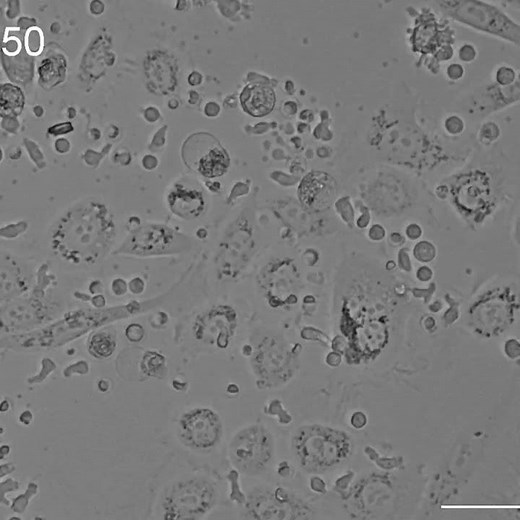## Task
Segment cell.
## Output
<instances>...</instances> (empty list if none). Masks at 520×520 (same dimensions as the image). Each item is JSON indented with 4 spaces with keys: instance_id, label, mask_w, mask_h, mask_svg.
Listing matches in <instances>:
<instances>
[{
    "instance_id": "obj_1",
    "label": "cell",
    "mask_w": 520,
    "mask_h": 520,
    "mask_svg": "<svg viewBox=\"0 0 520 520\" xmlns=\"http://www.w3.org/2000/svg\"><path fill=\"white\" fill-rule=\"evenodd\" d=\"M419 94L405 81L388 84L372 116L369 140L386 165L417 177L453 172L471 155L474 130L459 139L446 137L420 120Z\"/></svg>"
},
{
    "instance_id": "obj_2",
    "label": "cell",
    "mask_w": 520,
    "mask_h": 520,
    "mask_svg": "<svg viewBox=\"0 0 520 520\" xmlns=\"http://www.w3.org/2000/svg\"><path fill=\"white\" fill-rule=\"evenodd\" d=\"M435 188L436 196L448 199L463 221L479 227L514 198L518 178L498 144L481 147L476 143L467 161Z\"/></svg>"
},
{
    "instance_id": "obj_3",
    "label": "cell",
    "mask_w": 520,
    "mask_h": 520,
    "mask_svg": "<svg viewBox=\"0 0 520 520\" xmlns=\"http://www.w3.org/2000/svg\"><path fill=\"white\" fill-rule=\"evenodd\" d=\"M116 237L117 222L110 207L99 198L87 197L53 221L45 245L49 256L61 266L86 271L105 260Z\"/></svg>"
},
{
    "instance_id": "obj_4",
    "label": "cell",
    "mask_w": 520,
    "mask_h": 520,
    "mask_svg": "<svg viewBox=\"0 0 520 520\" xmlns=\"http://www.w3.org/2000/svg\"><path fill=\"white\" fill-rule=\"evenodd\" d=\"M389 286L378 280L358 278L344 293L340 331L347 341L346 360L359 365L377 358L390 338Z\"/></svg>"
},
{
    "instance_id": "obj_5",
    "label": "cell",
    "mask_w": 520,
    "mask_h": 520,
    "mask_svg": "<svg viewBox=\"0 0 520 520\" xmlns=\"http://www.w3.org/2000/svg\"><path fill=\"white\" fill-rule=\"evenodd\" d=\"M291 443L299 465L309 473L334 469L347 461L353 449L346 432L318 424L299 427Z\"/></svg>"
},
{
    "instance_id": "obj_6",
    "label": "cell",
    "mask_w": 520,
    "mask_h": 520,
    "mask_svg": "<svg viewBox=\"0 0 520 520\" xmlns=\"http://www.w3.org/2000/svg\"><path fill=\"white\" fill-rule=\"evenodd\" d=\"M412 173L393 166L380 168L368 186L367 198L374 212L393 219L420 206L423 188Z\"/></svg>"
},
{
    "instance_id": "obj_7",
    "label": "cell",
    "mask_w": 520,
    "mask_h": 520,
    "mask_svg": "<svg viewBox=\"0 0 520 520\" xmlns=\"http://www.w3.org/2000/svg\"><path fill=\"white\" fill-rule=\"evenodd\" d=\"M432 3L446 20L519 46L518 22L494 4L481 0H445Z\"/></svg>"
},
{
    "instance_id": "obj_8",
    "label": "cell",
    "mask_w": 520,
    "mask_h": 520,
    "mask_svg": "<svg viewBox=\"0 0 520 520\" xmlns=\"http://www.w3.org/2000/svg\"><path fill=\"white\" fill-rule=\"evenodd\" d=\"M216 484L208 477L192 475L168 484L158 500L160 516L168 520L199 519L218 503Z\"/></svg>"
},
{
    "instance_id": "obj_9",
    "label": "cell",
    "mask_w": 520,
    "mask_h": 520,
    "mask_svg": "<svg viewBox=\"0 0 520 520\" xmlns=\"http://www.w3.org/2000/svg\"><path fill=\"white\" fill-rule=\"evenodd\" d=\"M514 284H494L470 305L468 321L472 330L485 338L496 337L509 329L519 308Z\"/></svg>"
},
{
    "instance_id": "obj_10",
    "label": "cell",
    "mask_w": 520,
    "mask_h": 520,
    "mask_svg": "<svg viewBox=\"0 0 520 520\" xmlns=\"http://www.w3.org/2000/svg\"><path fill=\"white\" fill-rule=\"evenodd\" d=\"M64 303L54 293L25 295L1 303V330L24 333L41 327L60 316Z\"/></svg>"
},
{
    "instance_id": "obj_11",
    "label": "cell",
    "mask_w": 520,
    "mask_h": 520,
    "mask_svg": "<svg viewBox=\"0 0 520 520\" xmlns=\"http://www.w3.org/2000/svg\"><path fill=\"white\" fill-rule=\"evenodd\" d=\"M274 451V437L262 424H251L240 429L228 446L230 462L248 476L262 474L271 463Z\"/></svg>"
},
{
    "instance_id": "obj_12",
    "label": "cell",
    "mask_w": 520,
    "mask_h": 520,
    "mask_svg": "<svg viewBox=\"0 0 520 520\" xmlns=\"http://www.w3.org/2000/svg\"><path fill=\"white\" fill-rule=\"evenodd\" d=\"M519 79L509 86L485 82L463 91L454 102V112L459 113L467 124L478 125L492 114L519 102Z\"/></svg>"
},
{
    "instance_id": "obj_13",
    "label": "cell",
    "mask_w": 520,
    "mask_h": 520,
    "mask_svg": "<svg viewBox=\"0 0 520 520\" xmlns=\"http://www.w3.org/2000/svg\"><path fill=\"white\" fill-rule=\"evenodd\" d=\"M311 508L282 487L261 486L247 495L242 517L255 520H291L311 516Z\"/></svg>"
},
{
    "instance_id": "obj_14",
    "label": "cell",
    "mask_w": 520,
    "mask_h": 520,
    "mask_svg": "<svg viewBox=\"0 0 520 520\" xmlns=\"http://www.w3.org/2000/svg\"><path fill=\"white\" fill-rule=\"evenodd\" d=\"M238 327L236 310L227 304H214L198 312L190 324L193 340L212 350H225Z\"/></svg>"
},
{
    "instance_id": "obj_15",
    "label": "cell",
    "mask_w": 520,
    "mask_h": 520,
    "mask_svg": "<svg viewBox=\"0 0 520 520\" xmlns=\"http://www.w3.org/2000/svg\"><path fill=\"white\" fill-rule=\"evenodd\" d=\"M251 362L257 379L269 389L284 384L294 371L291 351L275 335H266L256 343Z\"/></svg>"
},
{
    "instance_id": "obj_16",
    "label": "cell",
    "mask_w": 520,
    "mask_h": 520,
    "mask_svg": "<svg viewBox=\"0 0 520 520\" xmlns=\"http://www.w3.org/2000/svg\"><path fill=\"white\" fill-rule=\"evenodd\" d=\"M298 280L297 267L287 257L270 260L257 277L260 292L273 309H284L295 302Z\"/></svg>"
},
{
    "instance_id": "obj_17",
    "label": "cell",
    "mask_w": 520,
    "mask_h": 520,
    "mask_svg": "<svg viewBox=\"0 0 520 520\" xmlns=\"http://www.w3.org/2000/svg\"><path fill=\"white\" fill-rule=\"evenodd\" d=\"M182 158L193 171L208 178L223 175L229 167V156L219 141L206 132L194 133L182 146Z\"/></svg>"
},
{
    "instance_id": "obj_18",
    "label": "cell",
    "mask_w": 520,
    "mask_h": 520,
    "mask_svg": "<svg viewBox=\"0 0 520 520\" xmlns=\"http://www.w3.org/2000/svg\"><path fill=\"white\" fill-rule=\"evenodd\" d=\"M178 435L182 443L193 450H210L222 437L221 418L210 408L190 409L179 418Z\"/></svg>"
},
{
    "instance_id": "obj_19",
    "label": "cell",
    "mask_w": 520,
    "mask_h": 520,
    "mask_svg": "<svg viewBox=\"0 0 520 520\" xmlns=\"http://www.w3.org/2000/svg\"><path fill=\"white\" fill-rule=\"evenodd\" d=\"M35 281V268L31 261L11 251H1V303L31 293Z\"/></svg>"
},
{
    "instance_id": "obj_20",
    "label": "cell",
    "mask_w": 520,
    "mask_h": 520,
    "mask_svg": "<svg viewBox=\"0 0 520 520\" xmlns=\"http://www.w3.org/2000/svg\"><path fill=\"white\" fill-rule=\"evenodd\" d=\"M254 243L249 234L226 236L218 245L215 264L220 279H236L249 262Z\"/></svg>"
},
{
    "instance_id": "obj_21",
    "label": "cell",
    "mask_w": 520,
    "mask_h": 520,
    "mask_svg": "<svg viewBox=\"0 0 520 520\" xmlns=\"http://www.w3.org/2000/svg\"><path fill=\"white\" fill-rule=\"evenodd\" d=\"M175 236L173 232L162 225L146 224L130 232L118 248V253L149 256L168 251Z\"/></svg>"
},
{
    "instance_id": "obj_22",
    "label": "cell",
    "mask_w": 520,
    "mask_h": 520,
    "mask_svg": "<svg viewBox=\"0 0 520 520\" xmlns=\"http://www.w3.org/2000/svg\"><path fill=\"white\" fill-rule=\"evenodd\" d=\"M144 75L147 88L156 95H168L178 83V63L173 54L164 50H151L144 58Z\"/></svg>"
},
{
    "instance_id": "obj_23",
    "label": "cell",
    "mask_w": 520,
    "mask_h": 520,
    "mask_svg": "<svg viewBox=\"0 0 520 520\" xmlns=\"http://www.w3.org/2000/svg\"><path fill=\"white\" fill-rule=\"evenodd\" d=\"M336 194V180L323 171L308 173L298 187V197L302 206L311 212H321L329 208Z\"/></svg>"
},
{
    "instance_id": "obj_24",
    "label": "cell",
    "mask_w": 520,
    "mask_h": 520,
    "mask_svg": "<svg viewBox=\"0 0 520 520\" xmlns=\"http://www.w3.org/2000/svg\"><path fill=\"white\" fill-rule=\"evenodd\" d=\"M168 205L175 215L191 220L204 212L206 201L199 189L176 183L168 194Z\"/></svg>"
},
{
    "instance_id": "obj_25",
    "label": "cell",
    "mask_w": 520,
    "mask_h": 520,
    "mask_svg": "<svg viewBox=\"0 0 520 520\" xmlns=\"http://www.w3.org/2000/svg\"><path fill=\"white\" fill-rule=\"evenodd\" d=\"M240 100L247 113L261 117L273 110L276 97L271 87L261 83H251L243 89Z\"/></svg>"
},
{
    "instance_id": "obj_26",
    "label": "cell",
    "mask_w": 520,
    "mask_h": 520,
    "mask_svg": "<svg viewBox=\"0 0 520 520\" xmlns=\"http://www.w3.org/2000/svg\"><path fill=\"white\" fill-rule=\"evenodd\" d=\"M66 60L62 55H50L44 58L38 67L39 83L49 89L61 83L66 75Z\"/></svg>"
},
{
    "instance_id": "obj_27",
    "label": "cell",
    "mask_w": 520,
    "mask_h": 520,
    "mask_svg": "<svg viewBox=\"0 0 520 520\" xmlns=\"http://www.w3.org/2000/svg\"><path fill=\"white\" fill-rule=\"evenodd\" d=\"M117 346L116 334L108 329L93 332L87 340L88 352L97 359L110 357Z\"/></svg>"
},
{
    "instance_id": "obj_28",
    "label": "cell",
    "mask_w": 520,
    "mask_h": 520,
    "mask_svg": "<svg viewBox=\"0 0 520 520\" xmlns=\"http://www.w3.org/2000/svg\"><path fill=\"white\" fill-rule=\"evenodd\" d=\"M1 114L4 116H17L24 106V96L21 89L12 84L1 86Z\"/></svg>"
},
{
    "instance_id": "obj_29",
    "label": "cell",
    "mask_w": 520,
    "mask_h": 520,
    "mask_svg": "<svg viewBox=\"0 0 520 520\" xmlns=\"http://www.w3.org/2000/svg\"><path fill=\"white\" fill-rule=\"evenodd\" d=\"M440 131L448 138L459 139L468 134V124L459 113L452 112L443 116ZM473 131V130H472ZM471 132V131H470Z\"/></svg>"
},
{
    "instance_id": "obj_30",
    "label": "cell",
    "mask_w": 520,
    "mask_h": 520,
    "mask_svg": "<svg viewBox=\"0 0 520 520\" xmlns=\"http://www.w3.org/2000/svg\"><path fill=\"white\" fill-rule=\"evenodd\" d=\"M476 143L481 147H490L496 144L501 137V127L493 120L486 119L474 129Z\"/></svg>"
},
{
    "instance_id": "obj_31",
    "label": "cell",
    "mask_w": 520,
    "mask_h": 520,
    "mask_svg": "<svg viewBox=\"0 0 520 520\" xmlns=\"http://www.w3.org/2000/svg\"><path fill=\"white\" fill-rule=\"evenodd\" d=\"M24 46L27 55L38 56L44 49V35L42 30L37 26L27 29L24 34Z\"/></svg>"
},
{
    "instance_id": "obj_32",
    "label": "cell",
    "mask_w": 520,
    "mask_h": 520,
    "mask_svg": "<svg viewBox=\"0 0 520 520\" xmlns=\"http://www.w3.org/2000/svg\"><path fill=\"white\" fill-rule=\"evenodd\" d=\"M518 79L519 76L514 67L507 64L498 65L492 73V81L502 87L512 85Z\"/></svg>"
},
{
    "instance_id": "obj_33",
    "label": "cell",
    "mask_w": 520,
    "mask_h": 520,
    "mask_svg": "<svg viewBox=\"0 0 520 520\" xmlns=\"http://www.w3.org/2000/svg\"><path fill=\"white\" fill-rule=\"evenodd\" d=\"M149 357H145L142 362V369L143 371L148 374L149 376L157 377L160 371L163 369L164 364H156L162 355L157 354L156 352H150L148 353Z\"/></svg>"
},
{
    "instance_id": "obj_34",
    "label": "cell",
    "mask_w": 520,
    "mask_h": 520,
    "mask_svg": "<svg viewBox=\"0 0 520 520\" xmlns=\"http://www.w3.org/2000/svg\"><path fill=\"white\" fill-rule=\"evenodd\" d=\"M478 52L474 44L465 42L458 49V58L465 63H471L477 58Z\"/></svg>"
},
{
    "instance_id": "obj_35",
    "label": "cell",
    "mask_w": 520,
    "mask_h": 520,
    "mask_svg": "<svg viewBox=\"0 0 520 520\" xmlns=\"http://www.w3.org/2000/svg\"><path fill=\"white\" fill-rule=\"evenodd\" d=\"M465 75V68L458 62H452L445 69V76L451 82L461 80Z\"/></svg>"
},
{
    "instance_id": "obj_36",
    "label": "cell",
    "mask_w": 520,
    "mask_h": 520,
    "mask_svg": "<svg viewBox=\"0 0 520 520\" xmlns=\"http://www.w3.org/2000/svg\"><path fill=\"white\" fill-rule=\"evenodd\" d=\"M433 248L429 242L418 243L414 249V254L417 259L421 261H430L435 254L427 253L426 251Z\"/></svg>"
},
{
    "instance_id": "obj_37",
    "label": "cell",
    "mask_w": 520,
    "mask_h": 520,
    "mask_svg": "<svg viewBox=\"0 0 520 520\" xmlns=\"http://www.w3.org/2000/svg\"><path fill=\"white\" fill-rule=\"evenodd\" d=\"M454 55V49L451 44H446L442 46L439 50L436 51L434 57L436 58V64L439 67L438 63L442 61H448Z\"/></svg>"
},
{
    "instance_id": "obj_38",
    "label": "cell",
    "mask_w": 520,
    "mask_h": 520,
    "mask_svg": "<svg viewBox=\"0 0 520 520\" xmlns=\"http://www.w3.org/2000/svg\"><path fill=\"white\" fill-rule=\"evenodd\" d=\"M126 337L133 342L140 341L143 337L144 330L142 326L134 323L129 325L125 330Z\"/></svg>"
},
{
    "instance_id": "obj_39",
    "label": "cell",
    "mask_w": 520,
    "mask_h": 520,
    "mask_svg": "<svg viewBox=\"0 0 520 520\" xmlns=\"http://www.w3.org/2000/svg\"><path fill=\"white\" fill-rule=\"evenodd\" d=\"M421 234V228L416 223H411L406 227V235L409 238H417Z\"/></svg>"
}]
</instances>
